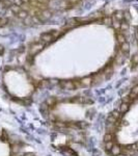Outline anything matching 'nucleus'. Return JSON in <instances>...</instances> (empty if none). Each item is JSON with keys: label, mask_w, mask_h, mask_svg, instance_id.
Segmentation results:
<instances>
[{"label": "nucleus", "mask_w": 138, "mask_h": 156, "mask_svg": "<svg viewBox=\"0 0 138 156\" xmlns=\"http://www.w3.org/2000/svg\"><path fill=\"white\" fill-rule=\"evenodd\" d=\"M132 63H133L134 65H137L138 64V55L137 54L133 56V58H132Z\"/></svg>", "instance_id": "23"}, {"label": "nucleus", "mask_w": 138, "mask_h": 156, "mask_svg": "<svg viewBox=\"0 0 138 156\" xmlns=\"http://www.w3.org/2000/svg\"><path fill=\"white\" fill-rule=\"evenodd\" d=\"M116 40H117V42H118V44H124V43H126V37H125V34L124 33H119V32H117L116 33Z\"/></svg>", "instance_id": "7"}, {"label": "nucleus", "mask_w": 138, "mask_h": 156, "mask_svg": "<svg viewBox=\"0 0 138 156\" xmlns=\"http://www.w3.org/2000/svg\"><path fill=\"white\" fill-rule=\"evenodd\" d=\"M128 109H129V105L127 103H123L120 105V107H119V112L120 113H125V112L128 111Z\"/></svg>", "instance_id": "12"}, {"label": "nucleus", "mask_w": 138, "mask_h": 156, "mask_svg": "<svg viewBox=\"0 0 138 156\" xmlns=\"http://www.w3.org/2000/svg\"><path fill=\"white\" fill-rule=\"evenodd\" d=\"M9 1L13 5H17V6H22L24 4V2L22 0H9Z\"/></svg>", "instance_id": "16"}, {"label": "nucleus", "mask_w": 138, "mask_h": 156, "mask_svg": "<svg viewBox=\"0 0 138 156\" xmlns=\"http://www.w3.org/2000/svg\"><path fill=\"white\" fill-rule=\"evenodd\" d=\"M120 50L122 52H124V53H128L129 50H130V45H129V43H124V44H122L120 45Z\"/></svg>", "instance_id": "10"}, {"label": "nucleus", "mask_w": 138, "mask_h": 156, "mask_svg": "<svg viewBox=\"0 0 138 156\" xmlns=\"http://www.w3.org/2000/svg\"><path fill=\"white\" fill-rule=\"evenodd\" d=\"M2 141H3V142H5V143L8 141V136H7L6 131H3V132H2Z\"/></svg>", "instance_id": "21"}, {"label": "nucleus", "mask_w": 138, "mask_h": 156, "mask_svg": "<svg viewBox=\"0 0 138 156\" xmlns=\"http://www.w3.org/2000/svg\"><path fill=\"white\" fill-rule=\"evenodd\" d=\"M53 41H55V39H54V37L52 35V33L50 32V31H48V32H44V33H42L41 34V42H43L44 44H49V43H52Z\"/></svg>", "instance_id": "3"}, {"label": "nucleus", "mask_w": 138, "mask_h": 156, "mask_svg": "<svg viewBox=\"0 0 138 156\" xmlns=\"http://www.w3.org/2000/svg\"><path fill=\"white\" fill-rule=\"evenodd\" d=\"M92 80L93 78L91 76H86V77H83L82 79H80V83H81V86L83 87H88L92 84Z\"/></svg>", "instance_id": "4"}, {"label": "nucleus", "mask_w": 138, "mask_h": 156, "mask_svg": "<svg viewBox=\"0 0 138 156\" xmlns=\"http://www.w3.org/2000/svg\"><path fill=\"white\" fill-rule=\"evenodd\" d=\"M107 123H108V124H114V123H116V119H115L111 113L107 117Z\"/></svg>", "instance_id": "17"}, {"label": "nucleus", "mask_w": 138, "mask_h": 156, "mask_svg": "<svg viewBox=\"0 0 138 156\" xmlns=\"http://www.w3.org/2000/svg\"><path fill=\"white\" fill-rule=\"evenodd\" d=\"M110 152L113 156H117V155H119V154H120L122 150H120V148H119L118 146H115V145H114V146L112 147V149L110 150Z\"/></svg>", "instance_id": "8"}, {"label": "nucleus", "mask_w": 138, "mask_h": 156, "mask_svg": "<svg viewBox=\"0 0 138 156\" xmlns=\"http://www.w3.org/2000/svg\"><path fill=\"white\" fill-rule=\"evenodd\" d=\"M113 146H114V144H113L112 142H107V143H105V149H106L107 151H110Z\"/></svg>", "instance_id": "18"}, {"label": "nucleus", "mask_w": 138, "mask_h": 156, "mask_svg": "<svg viewBox=\"0 0 138 156\" xmlns=\"http://www.w3.org/2000/svg\"><path fill=\"white\" fill-rule=\"evenodd\" d=\"M111 115H112V116H113V117L117 120V119L119 118V110H114V111H112V112H111Z\"/></svg>", "instance_id": "22"}, {"label": "nucleus", "mask_w": 138, "mask_h": 156, "mask_svg": "<svg viewBox=\"0 0 138 156\" xmlns=\"http://www.w3.org/2000/svg\"><path fill=\"white\" fill-rule=\"evenodd\" d=\"M120 24H122L120 21H117V20H115L114 18H112V26H113V28H114L115 30H119V29H120Z\"/></svg>", "instance_id": "11"}, {"label": "nucleus", "mask_w": 138, "mask_h": 156, "mask_svg": "<svg viewBox=\"0 0 138 156\" xmlns=\"http://www.w3.org/2000/svg\"><path fill=\"white\" fill-rule=\"evenodd\" d=\"M103 23L106 25H112V18L111 17H104L103 18Z\"/></svg>", "instance_id": "14"}, {"label": "nucleus", "mask_w": 138, "mask_h": 156, "mask_svg": "<svg viewBox=\"0 0 138 156\" xmlns=\"http://www.w3.org/2000/svg\"><path fill=\"white\" fill-rule=\"evenodd\" d=\"M112 139H113V134H111V133H106V134L104 135V142H105V143H107V142H112Z\"/></svg>", "instance_id": "15"}, {"label": "nucleus", "mask_w": 138, "mask_h": 156, "mask_svg": "<svg viewBox=\"0 0 138 156\" xmlns=\"http://www.w3.org/2000/svg\"><path fill=\"white\" fill-rule=\"evenodd\" d=\"M128 29H129V22H127V21H122L120 30H123V31H128Z\"/></svg>", "instance_id": "13"}, {"label": "nucleus", "mask_w": 138, "mask_h": 156, "mask_svg": "<svg viewBox=\"0 0 138 156\" xmlns=\"http://www.w3.org/2000/svg\"><path fill=\"white\" fill-rule=\"evenodd\" d=\"M77 127H80V128H86L88 126V124L86 122H77Z\"/></svg>", "instance_id": "19"}, {"label": "nucleus", "mask_w": 138, "mask_h": 156, "mask_svg": "<svg viewBox=\"0 0 138 156\" xmlns=\"http://www.w3.org/2000/svg\"><path fill=\"white\" fill-rule=\"evenodd\" d=\"M3 51H4V48L0 45V54H3Z\"/></svg>", "instance_id": "26"}, {"label": "nucleus", "mask_w": 138, "mask_h": 156, "mask_svg": "<svg viewBox=\"0 0 138 156\" xmlns=\"http://www.w3.org/2000/svg\"><path fill=\"white\" fill-rule=\"evenodd\" d=\"M79 0H69V4L70 5H74L75 3H77Z\"/></svg>", "instance_id": "24"}, {"label": "nucleus", "mask_w": 138, "mask_h": 156, "mask_svg": "<svg viewBox=\"0 0 138 156\" xmlns=\"http://www.w3.org/2000/svg\"><path fill=\"white\" fill-rule=\"evenodd\" d=\"M45 46H46V44H44L43 42H37V43L32 44L31 47L29 48V55H30V56L36 55L38 52H41L44 49Z\"/></svg>", "instance_id": "1"}, {"label": "nucleus", "mask_w": 138, "mask_h": 156, "mask_svg": "<svg viewBox=\"0 0 138 156\" xmlns=\"http://www.w3.org/2000/svg\"><path fill=\"white\" fill-rule=\"evenodd\" d=\"M124 13H125V12H123V11H116V12L114 13V15H113L112 18H114L115 20L122 22V21L124 20Z\"/></svg>", "instance_id": "5"}, {"label": "nucleus", "mask_w": 138, "mask_h": 156, "mask_svg": "<svg viewBox=\"0 0 138 156\" xmlns=\"http://www.w3.org/2000/svg\"><path fill=\"white\" fill-rule=\"evenodd\" d=\"M23 156H35L34 155V153H31V152H27V153H25Z\"/></svg>", "instance_id": "25"}, {"label": "nucleus", "mask_w": 138, "mask_h": 156, "mask_svg": "<svg viewBox=\"0 0 138 156\" xmlns=\"http://www.w3.org/2000/svg\"><path fill=\"white\" fill-rule=\"evenodd\" d=\"M59 86L62 90H68V91H72V90L77 89L75 81H72V80H61V81H59Z\"/></svg>", "instance_id": "2"}, {"label": "nucleus", "mask_w": 138, "mask_h": 156, "mask_svg": "<svg viewBox=\"0 0 138 156\" xmlns=\"http://www.w3.org/2000/svg\"><path fill=\"white\" fill-rule=\"evenodd\" d=\"M57 103V99H56L55 97H50V98H48L47 99V101H46V104L48 105V107L50 106V107H54Z\"/></svg>", "instance_id": "6"}, {"label": "nucleus", "mask_w": 138, "mask_h": 156, "mask_svg": "<svg viewBox=\"0 0 138 156\" xmlns=\"http://www.w3.org/2000/svg\"><path fill=\"white\" fill-rule=\"evenodd\" d=\"M17 17H18L19 19H21V20H24V19H26L28 17V12L24 11V9H21V11L17 14Z\"/></svg>", "instance_id": "9"}, {"label": "nucleus", "mask_w": 138, "mask_h": 156, "mask_svg": "<svg viewBox=\"0 0 138 156\" xmlns=\"http://www.w3.org/2000/svg\"><path fill=\"white\" fill-rule=\"evenodd\" d=\"M124 19H126L127 22H130L131 21V16H130V13L129 12H125L124 13Z\"/></svg>", "instance_id": "20"}]
</instances>
